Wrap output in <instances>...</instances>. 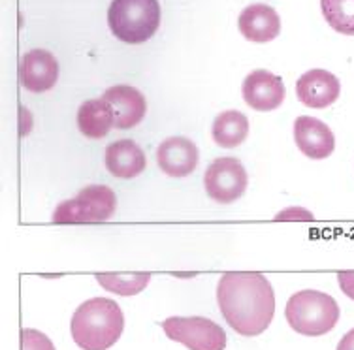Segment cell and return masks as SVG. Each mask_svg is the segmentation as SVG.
Wrapping results in <instances>:
<instances>
[{"label":"cell","instance_id":"1","mask_svg":"<svg viewBox=\"0 0 354 350\" xmlns=\"http://www.w3.org/2000/svg\"><path fill=\"white\" fill-rule=\"evenodd\" d=\"M218 309L239 336L264 333L275 315V294L270 281L257 271H228L217 284Z\"/></svg>","mask_w":354,"mask_h":350},{"label":"cell","instance_id":"2","mask_svg":"<svg viewBox=\"0 0 354 350\" xmlns=\"http://www.w3.org/2000/svg\"><path fill=\"white\" fill-rule=\"evenodd\" d=\"M124 330V315L119 303L109 298L83 302L72 315L70 333L83 350H108L119 341Z\"/></svg>","mask_w":354,"mask_h":350},{"label":"cell","instance_id":"3","mask_svg":"<svg viewBox=\"0 0 354 350\" xmlns=\"http://www.w3.org/2000/svg\"><path fill=\"white\" fill-rule=\"evenodd\" d=\"M285 316L288 326L300 336H326L339 320V305L332 295L320 290H301L290 295Z\"/></svg>","mask_w":354,"mask_h":350},{"label":"cell","instance_id":"4","mask_svg":"<svg viewBox=\"0 0 354 350\" xmlns=\"http://www.w3.org/2000/svg\"><path fill=\"white\" fill-rule=\"evenodd\" d=\"M158 0H111L108 25L111 35L124 43H143L160 27Z\"/></svg>","mask_w":354,"mask_h":350},{"label":"cell","instance_id":"5","mask_svg":"<svg viewBox=\"0 0 354 350\" xmlns=\"http://www.w3.org/2000/svg\"><path fill=\"white\" fill-rule=\"evenodd\" d=\"M117 196L106 185H88L72 200L57 206L53 213L55 224H82L102 222L115 213Z\"/></svg>","mask_w":354,"mask_h":350},{"label":"cell","instance_id":"6","mask_svg":"<svg viewBox=\"0 0 354 350\" xmlns=\"http://www.w3.org/2000/svg\"><path fill=\"white\" fill-rule=\"evenodd\" d=\"M162 330L171 341L185 344L189 350H225V330L204 316H170L162 322Z\"/></svg>","mask_w":354,"mask_h":350},{"label":"cell","instance_id":"7","mask_svg":"<svg viewBox=\"0 0 354 350\" xmlns=\"http://www.w3.org/2000/svg\"><path fill=\"white\" fill-rule=\"evenodd\" d=\"M205 193L217 204H232L247 191V172L238 158H215L204 173Z\"/></svg>","mask_w":354,"mask_h":350},{"label":"cell","instance_id":"8","mask_svg":"<svg viewBox=\"0 0 354 350\" xmlns=\"http://www.w3.org/2000/svg\"><path fill=\"white\" fill-rule=\"evenodd\" d=\"M241 97L252 110L272 111L285 102L286 90L279 76L268 70H254L243 79Z\"/></svg>","mask_w":354,"mask_h":350},{"label":"cell","instance_id":"9","mask_svg":"<svg viewBox=\"0 0 354 350\" xmlns=\"http://www.w3.org/2000/svg\"><path fill=\"white\" fill-rule=\"evenodd\" d=\"M19 81L30 93H46L59 81V61L46 49H32L21 57Z\"/></svg>","mask_w":354,"mask_h":350},{"label":"cell","instance_id":"10","mask_svg":"<svg viewBox=\"0 0 354 350\" xmlns=\"http://www.w3.org/2000/svg\"><path fill=\"white\" fill-rule=\"evenodd\" d=\"M294 139L307 158L324 160L335 149V136L326 123L309 115H300L294 121Z\"/></svg>","mask_w":354,"mask_h":350},{"label":"cell","instance_id":"11","mask_svg":"<svg viewBox=\"0 0 354 350\" xmlns=\"http://www.w3.org/2000/svg\"><path fill=\"white\" fill-rule=\"evenodd\" d=\"M339 79L328 70L315 68L306 72L296 83V97L307 108L322 110L339 98Z\"/></svg>","mask_w":354,"mask_h":350},{"label":"cell","instance_id":"12","mask_svg":"<svg viewBox=\"0 0 354 350\" xmlns=\"http://www.w3.org/2000/svg\"><path fill=\"white\" fill-rule=\"evenodd\" d=\"M198 147L191 139L174 136L164 139L157 149L158 168L170 177H187L198 166Z\"/></svg>","mask_w":354,"mask_h":350},{"label":"cell","instance_id":"13","mask_svg":"<svg viewBox=\"0 0 354 350\" xmlns=\"http://www.w3.org/2000/svg\"><path fill=\"white\" fill-rule=\"evenodd\" d=\"M104 100L115 111L117 130H129L143 121L147 113V102L142 93L132 85H113L104 93Z\"/></svg>","mask_w":354,"mask_h":350},{"label":"cell","instance_id":"14","mask_svg":"<svg viewBox=\"0 0 354 350\" xmlns=\"http://www.w3.org/2000/svg\"><path fill=\"white\" fill-rule=\"evenodd\" d=\"M238 27L245 40L266 43L279 36L281 17L268 4H251L239 14Z\"/></svg>","mask_w":354,"mask_h":350},{"label":"cell","instance_id":"15","mask_svg":"<svg viewBox=\"0 0 354 350\" xmlns=\"http://www.w3.org/2000/svg\"><path fill=\"white\" fill-rule=\"evenodd\" d=\"M104 164L113 177L132 179L140 175L147 166L145 153L136 142L132 139H119L106 147L104 151Z\"/></svg>","mask_w":354,"mask_h":350},{"label":"cell","instance_id":"16","mask_svg":"<svg viewBox=\"0 0 354 350\" xmlns=\"http://www.w3.org/2000/svg\"><path fill=\"white\" fill-rule=\"evenodd\" d=\"M111 126H115V111L104 98L87 100L77 110V128L85 137L100 139L108 136Z\"/></svg>","mask_w":354,"mask_h":350},{"label":"cell","instance_id":"17","mask_svg":"<svg viewBox=\"0 0 354 350\" xmlns=\"http://www.w3.org/2000/svg\"><path fill=\"white\" fill-rule=\"evenodd\" d=\"M247 134H249V119L238 110L223 111L213 121L212 137L218 147L234 149L245 142Z\"/></svg>","mask_w":354,"mask_h":350},{"label":"cell","instance_id":"18","mask_svg":"<svg viewBox=\"0 0 354 350\" xmlns=\"http://www.w3.org/2000/svg\"><path fill=\"white\" fill-rule=\"evenodd\" d=\"M96 281L111 294L130 295L140 294L151 281V273H96Z\"/></svg>","mask_w":354,"mask_h":350},{"label":"cell","instance_id":"19","mask_svg":"<svg viewBox=\"0 0 354 350\" xmlns=\"http://www.w3.org/2000/svg\"><path fill=\"white\" fill-rule=\"evenodd\" d=\"M320 10L335 32L354 36V0H320Z\"/></svg>","mask_w":354,"mask_h":350},{"label":"cell","instance_id":"20","mask_svg":"<svg viewBox=\"0 0 354 350\" xmlns=\"http://www.w3.org/2000/svg\"><path fill=\"white\" fill-rule=\"evenodd\" d=\"M21 350H55L51 339L32 328L21 330Z\"/></svg>","mask_w":354,"mask_h":350},{"label":"cell","instance_id":"21","mask_svg":"<svg viewBox=\"0 0 354 350\" xmlns=\"http://www.w3.org/2000/svg\"><path fill=\"white\" fill-rule=\"evenodd\" d=\"M275 220H313V213L304 207H288L275 215Z\"/></svg>","mask_w":354,"mask_h":350},{"label":"cell","instance_id":"22","mask_svg":"<svg viewBox=\"0 0 354 350\" xmlns=\"http://www.w3.org/2000/svg\"><path fill=\"white\" fill-rule=\"evenodd\" d=\"M337 281H339V289L343 290V294L354 300V271H339Z\"/></svg>","mask_w":354,"mask_h":350},{"label":"cell","instance_id":"23","mask_svg":"<svg viewBox=\"0 0 354 350\" xmlns=\"http://www.w3.org/2000/svg\"><path fill=\"white\" fill-rule=\"evenodd\" d=\"M19 134L25 137L30 132V128H32V115L25 108H19Z\"/></svg>","mask_w":354,"mask_h":350},{"label":"cell","instance_id":"24","mask_svg":"<svg viewBox=\"0 0 354 350\" xmlns=\"http://www.w3.org/2000/svg\"><path fill=\"white\" fill-rule=\"evenodd\" d=\"M337 350H354V328L348 333L341 337L339 344H337Z\"/></svg>","mask_w":354,"mask_h":350}]
</instances>
